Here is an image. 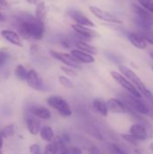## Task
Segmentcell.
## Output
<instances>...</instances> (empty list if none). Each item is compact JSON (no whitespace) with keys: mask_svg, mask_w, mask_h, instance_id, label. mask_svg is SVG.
Instances as JSON below:
<instances>
[{"mask_svg":"<svg viewBox=\"0 0 153 154\" xmlns=\"http://www.w3.org/2000/svg\"><path fill=\"white\" fill-rule=\"evenodd\" d=\"M15 25L19 33L25 39L41 40L44 34V23L29 14H23L16 17Z\"/></svg>","mask_w":153,"mask_h":154,"instance_id":"cell-1","label":"cell"},{"mask_svg":"<svg viewBox=\"0 0 153 154\" xmlns=\"http://www.w3.org/2000/svg\"><path fill=\"white\" fill-rule=\"evenodd\" d=\"M119 69L121 71V74H123L138 89L140 94L143 96L145 98H147L149 102L153 105V94L146 88V86L144 85L142 80L138 77V75L134 71H133L131 69L123 65L119 66Z\"/></svg>","mask_w":153,"mask_h":154,"instance_id":"cell-2","label":"cell"},{"mask_svg":"<svg viewBox=\"0 0 153 154\" xmlns=\"http://www.w3.org/2000/svg\"><path fill=\"white\" fill-rule=\"evenodd\" d=\"M48 105L53 109L57 110L62 116L68 117L72 115V111L66 100L59 96H51L47 99Z\"/></svg>","mask_w":153,"mask_h":154,"instance_id":"cell-3","label":"cell"},{"mask_svg":"<svg viewBox=\"0 0 153 154\" xmlns=\"http://www.w3.org/2000/svg\"><path fill=\"white\" fill-rule=\"evenodd\" d=\"M123 99L124 101V105L131 108L132 110L135 111L140 115H149L150 107L143 102H142L139 98L130 95H124Z\"/></svg>","mask_w":153,"mask_h":154,"instance_id":"cell-4","label":"cell"},{"mask_svg":"<svg viewBox=\"0 0 153 154\" xmlns=\"http://www.w3.org/2000/svg\"><path fill=\"white\" fill-rule=\"evenodd\" d=\"M111 76L121 87H123L125 90H127L132 96H133L137 98L142 97V95L140 94L138 89L123 74H121L117 71H111Z\"/></svg>","mask_w":153,"mask_h":154,"instance_id":"cell-5","label":"cell"},{"mask_svg":"<svg viewBox=\"0 0 153 154\" xmlns=\"http://www.w3.org/2000/svg\"><path fill=\"white\" fill-rule=\"evenodd\" d=\"M50 54L57 60H60V62H62L63 64H65L67 67H70L74 69H80V63L76 60L71 54L69 53H63V52H60L57 51H53L50 50Z\"/></svg>","mask_w":153,"mask_h":154,"instance_id":"cell-6","label":"cell"},{"mask_svg":"<svg viewBox=\"0 0 153 154\" xmlns=\"http://www.w3.org/2000/svg\"><path fill=\"white\" fill-rule=\"evenodd\" d=\"M89 10L91 11V13L96 16L97 17L98 19L102 20V21H105V22H107V23H118V24H121L123 23V22L117 17L115 16V14L107 12V11H105L97 6H95V5H90L89 6Z\"/></svg>","mask_w":153,"mask_h":154,"instance_id":"cell-7","label":"cell"},{"mask_svg":"<svg viewBox=\"0 0 153 154\" xmlns=\"http://www.w3.org/2000/svg\"><path fill=\"white\" fill-rule=\"evenodd\" d=\"M132 10L136 14V18L142 20L149 26L153 28V14L146 10L145 8H143L142 6L136 4L132 5Z\"/></svg>","mask_w":153,"mask_h":154,"instance_id":"cell-8","label":"cell"},{"mask_svg":"<svg viewBox=\"0 0 153 154\" xmlns=\"http://www.w3.org/2000/svg\"><path fill=\"white\" fill-rule=\"evenodd\" d=\"M26 82H27V85L34 90L40 91L43 89V81L41 78L40 77V75L34 69L28 70Z\"/></svg>","mask_w":153,"mask_h":154,"instance_id":"cell-9","label":"cell"},{"mask_svg":"<svg viewBox=\"0 0 153 154\" xmlns=\"http://www.w3.org/2000/svg\"><path fill=\"white\" fill-rule=\"evenodd\" d=\"M73 30L76 32V33H78L79 36H81L82 38H84L83 41L85 40H90L96 37H99V33L97 32H96L95 30L90 29L89 27H86V26H82L79 24H72L71 25Z\"/></svg>","mask_w":153,"mask_h":154,"instance_id":"cell-10","label":"cell"},{"mask_svg":"<svg viewBox=\"0 0 153 154\" xmlns=\"http://www.w3.org/2000/svg\"><path fill=\"white\" fill-rule=\"evenodd\" d=\"M130 134L133 135L136 139H138L140 142L147 140L149 137V133L147 128L141 125V124H134L130 127Z\"/></svg>","mask_w":153,"mask_h":154,"instance_id":"cell-11","label":"cell"},{"mask_svg":"<svg viewBox=\"0 0 153 154\" xmlns=\"http://www.w3.org/2000/svg\"><path fill=\"white\" fill-rule=\"evenodd\" d=\"M108 111L114 114H125L126 113V106L121 100L117 98H111L106 103Z\"/></svg>","mask_w":153,"mask_h":154,"instance_id":"cell-12","label":"cell"},{"mask_svg":"<svg viewBox=\"0 0 153 154\" xmlns=\"http://www.w3.org/2000/svg\"><path fill=\"white\" fill-rule=\"evenodd\" d=\"M1 35L5 40H6L8 42L12 43L13 45L18 46V47H23V42L21 40L20 35L17 32H15L12 30H2Z\"/></svg>","mask_w":153,"mask_h":154,"instance_id":"cell-13","label":"cell"},{"mask_svg":"<svg viewBox=\"0 0 153 154\" xmlns=\"http://www.w3.org/2000/svg\"><path fill=\"white\" fill-rule=\"evenodd\" d=\"M70 54L72 55V57L78 60L79 63H85V64H90L95 62V58L93 57V55L88 54L85 51H82L80 50H72L70 51Z\"/></svg>","mask_w":153,"mask_h":154,"instance_id":"cell-14","label":"cell"},{"mask_svg":"<svg viewBox=\"0 0 153 154\" xmlns=\"http://www.w3.org/2000/svg\"><path fill=\"white\" fill-rule=\"evenodd\" d=\"M71 17L76 21L77 24L82 25V26H86V27H95V23L89 19L87 18L84 14H82L79 11H73L70 14Z\"/></svg>","mask_w":153,"mask_h":154,"instance_id":"cell-15","label":"cell"},{"mask_svg":"<svg viewBox=\"0 0 153 154\" xmlns=\"http://www.w3.org/2000/svg\"><path fill=\"white\" fill-rule=\"evenodd\" d=\"M128 40L130 41V42L136 48L143 50L146 48L147 46V42L144 41V39L139 34V33H135V32H130L127 35Z\"/></svg>","mask_w":153,"mask_h":154,"instance_id":"cell-16","label":"cell"},{"mask_svg":"<svg viewBox=\"0 0 153 154\" xmlns=\"http://www.w3.org/2000/svg\"><path fill=\"white\" fill-rule=\"evenodd\" d=\"M26 126L28 132L32 135H37L41 130V123L35 116H30L26 119Z\"/></svg>","mask_w":153,"mask_h":154,"instance_id":"cell-17","label":"cell"},{"mask_svg":"<svg viewBox=\"0 0 153 154\" xmlns=\"http://www.w3.org/2000/svg\"><path fill=\"white\" fill-rule=\"evenodd\" d=\"M31 113L33 115V116L45 120H48L51 117L50 110L43 106H33L31 108Z\"/></svg>","mask_w":153,"mask_h":154,"instance_id":"cell-18","label":"cell"},{"mask_svg":"<svg viewBox=\"0 0 153 154\" xmlns=\"http://www.w3.org/2000/svg\"><path fill=\"white\" fill-rule=\"evenodd\" d=\"M76 47L78 48V50H80L82 51H85L88 54H91V55H96L97 54V49L89 44L88 42H87L86 41H83V40H79L76 42Z\"/></svg>","mask_w":153,"mask_h":154,"instance_id":"cell-19","label":"cell"},{"mask_svg":"<svg viewBox=\"0 0 153 154\" xmlns=\"http://www.w3.org/2000/svg\"><path fill=\"white\" fill-rule=\"evenodd\" d=\"M93 106L95 108V110L100 114L102 116H107L108 115V108L106 106V103L102 100V99H95L93 102Z\"/></svg>","mask_w":153,"mask_h":154,"instance_id":"cell-20","label":"cell"},{"mask_svg":"<svg viewBox=\"0 0 153 154\" xmlns=\"http://www.w3.org/2000/svg\"><path fill=\"white\" fill-rule=\"evenodd\" d=\"M46 15H47V8H46L45 3L43 1L39 2L36 5V8H35V17L38 20L44 22Z\"/></svg>","mask_w":153,"mask_h":154,"instance_id":"cell-21","label":"cell"},{"mask_svg":"<svg viewBox=\"0 0 153 154\" xmlns=\"http://www.w3.org/2000/svg\"><path fill=\"white\" fill-rule=\"evenodd\" d=\"M39 134H40L41 138L43 141L48 142V143H51L54 138V132L51 129V127H50V126H44V127L41 128Z\"/></svg>","mask_w":153,"mask_h":154,"instance_id":"cell-22","label":"cell"},{"mask_svg":"<svg viewBox=\"0 0 153 154\" xmlns=\"http://www.w3.org/2000/svg\"><path fill=\"white\" fill-rule=\"evenodd\" d=\"M27 74H28V70L25 69L24 66H23V65L20 64V65H18V66L15 68L14 75H15V77H16L19 80H26Z\"/></svg>","mask_w":153,"mask_h":154,"instance_id":"cell-23","label":"cell"},{"mask_svg":"<svg viewBox=\"0 0 153 154\" xmlns=\"http://www.w3.org/2000/svg\"><path fill=\"white\" fill-rule=\"evenodd\" d=\"M52 143L53 145L55 146L56 150L58 152L61 153V152H67V147H66V143L62 141V139L59 136L57 137H54L53 140H52Z\"/></svg>","mask_w":153,"mask_h":154,"instance_id":"cell-24","label":"cell"},{"mask_svg":"<svg viewBox=\"0 0 153 154\" xmlns=\"http://www.w3.org/2000/svg\"><path fill=\"white\" fill-rule=\"evenodd\" d=\"M147 43L153 45V32L151 30H141L138 32Z\"/></svg>","mask_w":153,"mask_h":154,"instance_id":"cell-25","label":"cell"},{"mask_svg":"<svg viewBox=\"0 0 153 154\" xmlns=\"http://www.w3.org/2000/svg\"><path fill=\"white\" fill-rule=\"evenodd\" d=\"M14 126L13 125H9L5 126L1 131H0V134L2 135L3 138H8L11 137L14 134Z\"/></svg>","mask_w":153,"mask_h":154,"instance_id":"cell-26","label":"cell"},{"mask_svg":"<svg viewBox=\"0 0 153 154\" xmlns=\"http://www.w3.org/2000/svg\"><path fill=\"white\" fill-rule=\"evenodd\" d=\"M106 149L110 154H126V152L119 145L115 143H108Z\"/></svg>","mask_w":153,"mask_h":154,"instance_id":"cell-27","label":"cell"},{"mask_svg":"<svg viewBox=\"0 0 153 154\" xmlns=\"http://www.w3.org/2000/svg\"><path fill=\"white\" fill-rule=\"evenodd\" d=\"M59 80H60V83L66 88H74V85L73 83L71 82V80L67 78L66 76H60L59 77Z\"/></svg>","mask_w":153,"mask_h":154,"instance_id":"cell-28","label":"cell"},{"mask_svg":"<svg viewBox=\"0 0 153 154\" xmlns=\"http://www.w3.org/2000/svg\"><path fill=\"white\" fill-rule=\"evenodd\" d=\"M122 137L124 141H126L127 143H129L130 144L132 145H134V146H138L139 145V143L140 141L138 139H136L133 135H132L131 134H122Z\"/></svg>","mask_w":153,"mask_h":154,"instance_id":"cell-29","label":"cell"},{"mask_svg":"<svg viewBox=\"0 0 153 154\" xmlns=\"http://www.w3.org/2000/svg\"><path fill=\"white\" fill-rule=\"evenodd\" d=\"M141 6L153 14V0H138Z\"/></svg>","mask_w":153,"mask_h":154,"instance_id":"cell-30","label":"cell"},{"mask_svg":"<svg viewBox=\"0 0 153 154\" xmlns=\"http://www.w3.org/2000/svg\"><path fill=\"white\" fill-rule=\"evenodd\" d=\"M9 58V54L5 50H0V68L6 62Z\"/></svg>","mask_w":153,"mask_h":154,"instance_id":"cell-31","label":"cell"},{"mask_svg":"<svg viewBox=\"0 0 153 154\" xmlns=\"http://www.w3.org/2000/svg\"><path fill=\"white\" fill-rule=\"evenodd\" d=\"M61 70H62L64 73H66V75H69V76H72V77L74 76V77H76V76L78 75L77 71H76L74 69L70 68V67L62 66V67H61Z\"/></svg>","mask_w":153,"mask_h":154,"instance_id":"cell-32","label":"cell"},{"mask_svg":"<svg viewBox=\"0 0 153 154\" xmlns=\"http://www.w3.org/2000/svg\"><path fill=\"white\" fill-rule=\"evenodd\" d=\"M44 154H58V152L55 148V146L53 145L52 143H49L48 145L45 146L44 149Z\"/></svg>","mask_w":153,"mask_h":154,"instance_id":"cell-33","label":"cell"},{"mask_svg":"<svg viewBox=\"0 0 153 154\" xmlns=\"http://www.w3.org/2000/svg\"><path fill=\"white\" fill-rule=\"evenodd\" d=\"M67 152L69 154H82V151L78 146H72V147L67 148Z\"/></svg>","mask_w":153,"mask_h":154,"instance_id":"cell-34","label":"cell"},{"mask_svg":"<svg viewBox=\"0 0 153 154\" xmlns=\"http://www.w3.org/2000/svg\"><path fill=\"white\" fill-rule=\"evenodd\" d=\"M29 151H30L31 154H40L41 149H40V146L38 144H32L30 146Z\"/></svg>","mask_w":153,"mask_h":154,"instance_id":"cell-35","label":"cell"},{"mask_svg":"<svg viewBox=\"0 0 153 154\" xmlns=\"http://www.w3.org/2000/svg\"><path fill=\"white\" fill-rule=\"evenodd\" d=\"M88 152H89V154H103L101 152V151L97 147H96V146L90 147L88 149Z\"/></svg>","mask_w":153,"mask_h":154,"instance_id":"cell-36","label":"cell"},{"mask_svg":"<svg viewBox=\"0 0 153 154\" xmlns=\"http://www.w3.org/2000/svg\"><path fill=\"white\" fill-rule=\"evenodd\" d=\"M8 6L7 0H0V9H5Z\"/></svg>","mask_w":153,"mask_h":154,"instance_id":"cell-37","label":"cell"},{"mask_svg":"<svg viewBox=\"0 0 153 154\" xmlns=\"http://www.w3.org/2000/svg\"><path fill=\"white\" fill-rule=\"evenodd\" d=\"M61 139H62V141L66 143H69V141H70V138H69V136L66 134H63V136L62 137H60Z\"/></svg>","mask_w":153,"mask_h":154,"instance_id":"cell-38","label":"cell"},{"mask_svg":"<svg viewBox=\"0 0 153 154\" xmlns=\"http://www.w3.org/2000/svg\"><path fill=\"white\" fill-rule=\"evenodd\" d=\"M29 4H32V5H35V4H37V2L39 1V0H26Z\"/></svg>","mask_w":153,"mask_h":154,"instance_id":"cell-39","label":"cell"},{"mask_svg":"<svg viewBox=\"0 0 153 154\" xmlns=\"http://www.w3.org/2000/svg\"><path fill=\"white\" fill-rule=\"evenodd\" d=\"M3 143H4V138H3L2 135L0 134V150H1L2 147H3Z\"/></svg>","mask_w":153,"mask_h":154,"instance_id":"cell-40","label":"cell"},{"mask_svg":"<svg viewBox=\"0 0 153 154\" xmlns=\"http://www.w3.org/2000/svg\"><path fill=\"white\" fill-rule=\"evenodd\" d=\"M149 116H151V118L153 119V109H151L150 108V112H149Z\"/></svg>","mask_w":153,"mask_h":154,"instance_id":"cell-41","label":"cell"},{"mask_svg":"<svg viewBox=\"0 0 153 154\" xmlns=\"http://www.w3.org/2000/svg\"><path fill=\"white\" fill-rule=\"evenodd\" d=\"M0 21L1 22H4L5 21V16L3 15V14H1V12H0Z\"/></svg>","mask_w":153,"mask_h":154,"instance_id":"cell-42","label":"cell"},{"mask_svg":"<svg viewBox=\"0 0 153 154\" xmlns=\"http://www.w3.org/2000/svg\"><path fill=\"white\" fill-rule=\"evenodd\" d=\"M134 152L136 154H142V151H140L139 149H136V150H134Z\"/></svg>","mask_w":153,"mask_h":154,"instance_id":"cell-43","label":"cell"},{"mask_svg":"<svg viewBox=\"0 0 153 154\" xmlns=\"http://www.w3.org/2000/svg\"><path fill=\"white\" fill-rule=\"evenodd\" d=\"M150 149H151V151L153 152V142L151 143V144H150Z\"/></svg>","mask_w":153,"mask_h":154,"instance_id":"cell-44","label":"cell"},{"mask_svg":"<svg viewBox=\"0 0 153 154\" xmlns=\"http://www.w3.org/2000/svg\"><path fill=\"white\" fill-rule=\"evenodd\" d=\"M150 56H151V58L153 60V51H151V52H150Z\"/></svg>","mask_w":153,"mask_h":154,"instance_id":"cell-45","label":"cell"},{"mask_svg":"<svg viewBox=\"0 0 153 154\" xmlns=\"http://www.w3.org/2000/svg\"><path fill=\"white\" fill-rule=\"evenodd\" d=\"M60 154H69L67 152H61V153H60Z\"/></svg>","mask_w":153,"mask_h":154,"instance_id":"cell-46","label":"cell"},{"mask_svg":"<svg viewBox=\"0 0 153 154\" xmlns=\"http://www.w3.org/2000/svg\"><path fill=\"white\" fill-rule=\"evenodd\" d=\"M151 69H152V70H153V65H152V66H151Z\"/></svg>","mask_w":153,"mask_h":154,"instance_id":"cell-47","label":"cell"}]
</instances>
